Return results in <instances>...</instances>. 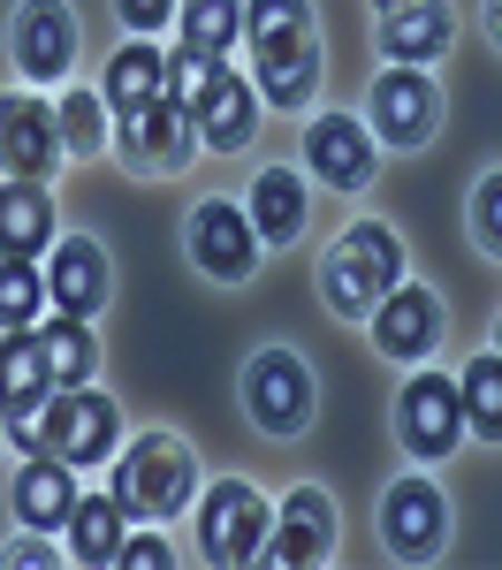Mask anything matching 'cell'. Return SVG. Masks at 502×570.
Listing matches in <instances>:
<instances>
[{"mask_svg":"<svg viewBox=\"0 0 502 570\" xmlns=\"http://www.w3.org/2000/svg\"><path fill=\"white\" fill-rule=\"evenodd\" d=\"M46 297L69 312V320H91L99 297H107V252L91 236H69L53 259H46Z\"/></svg>","mask_w":502,"mask_h":570,"instance_id":"ffe728a7","label":"cell"},{"mask_svg":"<svg viewBox=\"0 0 502 570\" xmlns=\"http://www.w3.org/2000/svg\"><path fill=\"white\" fill-rule=\"evenodd\" d=\"M115 153H122L130 168H145V176H176L183 160L198 153V122H190V107H176V99H152V107L122 115Z\"/></svg>","mask_w":502,"mask_h":570,"instance_id":"52a82bcc","label":"cell"},{"mask_svg":"<svg viewBox=\"0 0 502 570\" xmlns=\"http://www.w3.org/2000/svg\"><path fill=\"white\" fill-rule=\"evenodd\" d=\"M488 31H495V39H502V0H488Z\"/></svg>","mask_w":502,"mask_h":570,"instance_id":"d590c367","label":"cell"},{"mask_svg":"<svg viewBox=\"0 0 502 570\" xmlns=\"http://www.w3.org/2000/svg\"><path fill=\"white\" fill-rule=\"evenodd\" d=\"M214 77H222V61H214V53H190V46L168 53V99H176V107H198Z\"/></svg>","mask_w":502,"mask_h":570,"instance_id":"4dcf8cb0","label":"cell"},{"mask_svg":"<svg viewBox=\"0 0 502 570\" xmlns=\"http://www.w3.org/2000/svg\"><path fill=\"white\" fill-rule=\"evenodd\" d=\"M450 39H456V16L442 8V0H411V8H388V16H381V53L404 61V69L442 61Z\"/></svg>","mask_w":502,"mask_h":570,"instance_id":"e0dca14e","label":"cell"},{"mask_svg":"<svg viewBox=\"0 0 502 570\" xmlns=\"http://www.w3.org/2000/svg\"><path fill=\"white\" fill-rule=\"evenodd\" d=\"M115 16H122L130 31H160V23L176 16V0H115Z\"/></svg>","mask_w":502,"mask_h":570,"instance_id":"836d02e7","label":"cell"},{"mask_svg":"<svg viewBox=\"0 0 502 570\" xmlns=\"http://www.w3.org/2000/svg\"><path fill=\"white\" fill-rule=\"evenodd\" d=\"M335 556V502L319 487H289L282 502V525L267 532V556L259 563H282V570H313Z\"/></svg>","mask_w":502,"mask_h":570,"instance_id":"8fae6325","label":"cell"},{"mask_svg":"<svg viewBox=\"0 0 502 570\" xmlns=\"http://www.w3.org/2000/svg\"><path fill=\"white\" fill-rule=\"evenodd\" d=\"M16 518L31 532H69V518H77V464H61V456H23V472H16Z\"/></svg>","mask_w":502,"mask_h":570,"instance_id":"9a60e30c","label":"cell"},{"mask_svg":"<svg viewBox=\"0 0 502 570\" xmlns=\"http://www.w3.org/2000/svg\"><path fill=\"white\" fill-rule=\"evenodd\" d=\"M305 160H313L319 183L358 190V183L373 176V130H365L358 115H319L313 130H305Z\"/></svg>","mask_w":502,"mask_h":570,"instance_id":"2e32d148","label":"cell"},{"mask_svg":"<svg viewBox=\"0 0 502 570\" xmlns=\"http://www.w3.org/2000/svg\"><path fill=\"white\" fill-rule=\"evenodd\" d=\"M198 494V456L183 434H137L130 456H115V502L130 518H176Z\"/></svg>","mask_w":502,"mask_h":570,"instance_id":"3957f363","label":"cell"},{"mask_svg":"<svg viewBox=\"0 0 502 570\" xmlns=\"http://www.w3.org/2000/svg\"><path fill=\"white\" fill-rule=\"evenodd\" d=\"M115 434H122L115 403L91 395V389H53L39 419H16L8 426V441L23 456H61V464H107L115 456Z\"/></svg>","mask_w":502,"mask_h":570,"instance_id":"6da1fadb","label":"cell"},{"mask_svg":"<svg viewBox=\"0 0 502 570\" xmlns=\"http://www.w3.org/2000/svg\"><path fill=\"white\" fill-rule=\"evenodd\" d=\"M442 130V91L426 69H388L381 85H373V137L381 145H426V137Z\"/></svg>","mask_w":502,"mask_h":570,"instance_id":"ba28073f","label":"cell"},{"mask_svg":"<svg viewBox=\"0 0 502 570\" xmlns=\"http://www.w3.org/2000/svg\"><path fill=\"white\" fill-rule=\"evenodd\" d=\"M115 115H137V107H152V99H168V53L160 46H122L115 61H107V91H99Z\"/></svg>","mask_w":502,"mask_h":570,"instance_id":"603a6c76","label":"cell"},{"mask_svg":"<svg viewBox=\"0 0 502 570\" xmlns=\"http://www.w3.org/2000/svg\"><path fill=\"white\" fill-rule=\"evenodd\" d=\"M244 411L259 434H297L313 419V365L297 351H259L244 365Z\"/></svg>","mask_w":502,"mask_h":570,"instance_id":"5b68a950","label":"cell"},{"mask_svg":"<svg viewBox=\"0 0 502 570\" xmlns=\"http://www.w3.org/2000/svg\"><path fill=\"white\" fill-rule=\"evenodd\" d=\"M39 351H46V373H53V389H85L91 365H99V343H91V327H85V320H69V312L39 327Z\"/></svg>","mask_w":502,"mask_h":570,"instance_id":"d4e9b609","label":"cell"},{"mask_svg":"<svg viewBox=\"0 0 502 570\" xmlns=\"http://www.w3.org/2000/svg\"><path fill=\"white\" fill-rule=\"evenodd\" d=\"M69 61H77V16L61 0H31L16 16V69L31 85H53V77H69Z\"/></svg>","mask_w":502,"mask_h":570,"instance_id":"5bb4252c","label":"cell"},{"mask_svg":"<svg viewBox=\"0 0 502 570\" xmlns=\"http://www.w3.org/2000/svg\"><path fill=\"white\" fill-rule=\"evenodd\" d=\"M396 282H404V244H396L388 220H351L335 236L327 266H319V289H327V305L343 312V320H373V305Z\"/></svg>","mask_w":502,"mask_h":570,"instance_id":"7a4b0ae2","label":"cell"},{"mask_svg":"<svg viewBox=\"0 0 502 570\" xmlns=\"http://www.w3.org/2000/svg\"><path fill=\"white\" fill-rule=\"evenodd\" d=\"M373 8H381V16H388V8H411V0H373Z\"/></svg>","mask_w":502,"mask_h":570,"instance_id":"8d00e7d4","label":"cell"},{"mask_svg":"<svg viewBox=\"0 0 502 570\" xmlns=\"http://www.w3.org/2000/svg\"><path fill=\"white\" fill-rule=\"evenodd\" d=\"M190 122H198V145H214V153H244V145H252V130H259L252 85H244L236 69H222V77L206 85V99L190 107Z\"/></svg>","mask_w":502,"mask_h":570,"instance_id":"d6986e66","label":"cell"},{"mask_svg":"<svg viewBox=\"0 0 502 570\" xmlns=\"http://www.w3.org/2000/svg\"><path fill=\"white\" fill-rule=\"evenodd\" d=\"M122 525H130V510H122L115 494H85L77 518H69V556H77V563H115L122 540H130Z\"/></svg>","mask_w":502,"mask_h":570,"instance_id":"cb8c5ba5","label":"cell"},{"mask_svg":"<svg viewBox=\"0 0 502 570\" xmlns=\"http://www.w3.org/2000/svg\"><path fill=\"white\" fill-rule=\"evenodd\" d=\"M53 122H61V153L85 160V153L107 145V99H99V91H69V99L53 107Z\"/></svg>","mask_w":502,"mask_h":570,"instance_id":"f1b7e54d","label":"cell"},{"mask_svg":"<svg viewBox=\"0 0 502 570\" xmlns=\"http://www.w3.org/2000/svg\"><path fill=\"white\" fill-rule=\"evenodd\" d=\"M46 305V274L31 259H0V335L8 327H31Z\"/></svg>","mask_w":502,"mask_h":570,"instance_id":"f546056e","label":"cell"},{"mask_svg":"<svg viewBox=\"0 0 502 570\" xmlns=\"http://www.w3.org/2000/svg\"><path fill=\"white\" fill-rule=\"evenodd\" d=\"M0 434H8V411H0Z\"/></svg>","mask_w":502,"mask_h":570,"instance_id":"f35d334b","label":"cell"},{"mask_svg":"<svg viewBox=\"0 0 502 570\" xmlns=\"http://www.w3.org/2000/svg\"><path fill=\"white\" fill-rule=\"evenodd\" d=\"M305 206H313L305 176L297 168H267V176L252 183V228H259V244H289L305 228Z\"/></svg>","mask_w":502,"mask_h":570,"instance_id":"7402d4cb","label":"cell"},{"mask_svg":"<svg viewBox=\"0 0 502 570\" xmlns=\"http://www.w3.org/2000/svg\"><path fill=\"white\" fill-rule=\"evenodd\" d=\"M267 494L252 480H222L198 502V548L206 563H259L267 556Z\"/></svg>","mask_w":502,"mask_h":570,"instance_id":"277c9868","label":"cell"},{"mask_svg":"<svg viewBox=\"0 0 502 570\" xmlns=\"http://www.w3.org/2000/svg\"><path fill=\"white\" fill-rule=\"evenodd\" d=\"M495 357H502V327H495Z\"/></svg>","mask_w":502,"mask_h":570,"instance_id":"74e56055","label":"cell"},{"mask_svg":"<svg viewBox=\"0 0 502 570\" xmlns=\"http://www.w3.org/2000/svg\"><path fill=\"white\" fill-rule=\"evenodd\" d=\"M53 160H61V122H53V107L31 99V91L0 99V176L39 183Z\"/></svg>","mask_w":502,"mask_h":570,"instance_id":"30bf717a","label":"cell"},{"mask_svg":"<svg viewBox=\"0 0 502 570\" xmlns=\"http://www.w3.org/2000/svg\"><path fill=\"white\" fill-rule=\"evenodd\" d=\"M373 343L396 357V365L434 357V343H442V305H434V289H411V282H396V289L373 305Z\"/></svg>","mask_w":502,"mask_h":570,"instance_id":"4fadbf2b","label":"cell"},{"mask_svg":"<svg viewBox=\"0 0 502 570\" xmlns=\"http://www.w3.org/2000/svg\"><path fill=\"white\" fill-rule=\"evenodd\" d=\"M46 395H53V373H46V351L31 327H8L0 335V411H8V426L16 419H39Z\"/></svg>","mask_w":502,"mask_h":570,"instance_id":"ac0fdd59","label":"cell"},{"mask_svg":"<svg viewBox=\"0 0 502 570\" xmlns=\"http://www.w3.org/2000/svg\"><path fill=\"white\" fill-rule=\"evenodd\" d=\"M176 23H183V46L190 53H214L222 61L236 31H244V0H176Z\"/></svg>","mask_w":502,"mask_h":570,"instance_id":"83f0119b","label":"cell"},{"mask_svg":"<svg viewBox=\"0 0 502 570\" xmlns=\"http://www.w3.org/2000/svg\"><path fill=\"white\" fill-rule=\"evenodd\" d=\"M115 563H130V570H168V563H176V556H168V540H160V532H130Z\"/></svg>","mask_w":502,"mask_h":570,"instance_id":"d6a6232c","label":"cell"},{"mask_svg":"<svg viewBox=\"0 0 502 570\" xmlns=\"http://www.w3.org/2000/svg\"><path fill=\"white\" fill-rule=\"evenodd\" d=\"M190 259L206 266L214 282H244L259 266V228H252V214L228 206V198H206L190 214Z\"/></svg>","mask_w":502,"mask_h":570,"instance_id":"9c48e42d","label":"cell"},{"mask_svg":"<svg viewBox=\"0 0 502 570\" xmlns=\"http://www.w3.org/2000/svg\"><path fill=\"white\" fill-rule=\"evenodd\" d=\"M0 563H16V570H46V563H61L53 548H46V532H23V540H8V556Z\"/></svg>","mask_w":502,"mask_h":570,"instance_id":"e575fe53","label":"cell"},{"mask_svg":"<svg viewBox=\"0 0 502 570\" xmlns=\"http://www.w3.org/2000/svg\"><path fill=\"white\" fill-rule=\"evenodd\" d=\"M472 236H480L488 259H502V168L480 176V190H472Z\"/></svg>","mask_w":502,"mask_h":570,"instance_id":"1f68e13d","label":"cell"},{"mask_svg":"<svg viewBox=\"0 0 502 570\" xmlns=\"http://www.w3.org/2000/svg\"><path fill=\"white\" fill-rule=\"evenodd\" d=\"M396 426H404V449L442 464L456 441H464V395H456L450 373H411V389L396 395Z\"/></svg>","mask_w":502,"mask_h":570,"instance_id":"8992f818","label":"cell"},{"mask_svg":"<svg viewBox=\"0 0 502 570\" xmlns=\"http://www.w3.org/2000/svg\"><path fill=\"white\" fill-rule=\"evenodd\" d=\"M46 236H53V198H46L39 183H0V259H31L46 252Z\"/></svg>","mask_w":502,"mask_h":570,"instance_id":"44dd1931","label":"cell"},{"mask_svg":"<svg viewBox=\"0 0 502 570\" xmlns=\"http://www.w3.org/2000/svg\"><path fill=\"white\" fill-rule=\"evenodd\" d=\"M442 532H450V510H442L434 480H396L388 487V502H381V540H388V556L426 563V556L442 548Z\"/></svg>","mask_w":502,"mask_h":570,"instance_id":"7c38bea8","label":"cell"},{"mask_svg":"<svg viewBox=\"0 0 502 570\" xmlns=\"http://www.w3.org/2000/svg\"><path fill=\"white\" fill-rule=\"evenodd\" d=\"M244 31H252V61H259V53H282V46L319 39L305 0H244Z\"/></svg>","mask_w":502,"mask_h":570,"instance_id":"484cf974","label":"cell"},{"mask_svg":"<svg viewBox=\"0 0 502 570\" xmlns=\"http://www.w3.org/2000/svg\"><path fill=\"white\" fill-rule=\"evenodd\" d=\"M456 395H464V434L480 441H502V357H472L464 373H456Z\"/></svg>","mask_w":502,"mask_h":570,"instance_id":"4316f807","label":"cell"}]
</instances>
